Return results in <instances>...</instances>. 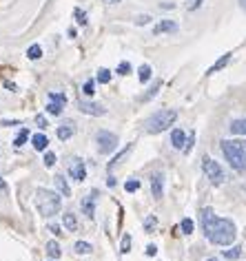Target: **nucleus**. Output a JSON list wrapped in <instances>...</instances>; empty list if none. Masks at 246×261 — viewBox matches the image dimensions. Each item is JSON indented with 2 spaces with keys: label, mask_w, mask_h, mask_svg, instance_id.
Returning a JSON list of instances; mask_svg holds the SVG:
<instances>
[{
  "label": "nucleus",
  "mask_w": 246,
  "mask_h": 261,
  "mask_svg": "<svg viewBox=\"0 0 246 261\" xmlns=\"http://www.w3.org/2000/svg\"><path fill=\"white\" fill-rule=\"evenodd\" d=\"M200 221H202L204 237L215 246H231L237 237V228L231 219L217 217L213 208H202L200 211Z\"/></svg>",
  "instance_id": "obj_1"
},
{
  "label": "nucleus",
  "mask_w": 246,
  "mask_h": 261,
  "mask_svg": "<svg viewBox=\"0 0 246 261\" xmlns=\"http://www.w3.org/2000/svg\"><path fill=\"white\" fill-rule=\"evenodd\" d=\"M222 153L237 173H246V142L224 140L222 142Z\"/></svg>",
  "instance_id": "obj_2"
},
{
  "label": "nucleus",
  "mask_w": 246,
  "mask_h": 261,
  "mask_svg": "<svg viewBox=\"0 0 246 261\" xmlns=\"http://www.w3.org/2000/svg\"><path fill=\"white\" fill-rule=\"evenodd\" d=\"M36 208L42 217H54V215L60 213V208H62L60 195L49 191V188H38L36 191Z\"/></svg>",
  "instance_id": "obj_3"
},
{
  "label": "nucleus",
  "mask_w": 246,
  "mask_h": 261,
  "mask_svg": "<svg viewBox=\"0 0 246 261\" xmlns=\"http://www.w3.org/2000/svg\"><path fill=\"white\" fill-rule=\"evenodd\" d=\"M176 117H178V111H173V109H162L158 111V113H153L151 117L146 120V133H162V130H166V128H171V124L176 122Z\"/></svg>",
  "instance_id": "obj_4"
},
{
  "label": "nucleus",
  "mask_w": 246,
  "mask_h": 261,
  "mask_svg": "<svg viewBox=\"0 0 246 261\" xmlns=\"http://www.w3.org/2000/svg\"><path fill=\"white\" fill-rule=\"evenodd\" d=\"M202 171H204V175L209 177V181H211L213 186H222V184H224L226 175H224V171H222V166H219L215 160H211L209 155H206V158H202Z\"/></svg>",
  "instance_id": "obj_5"
},
{
  "label": "nucleus",
  "mask_w": 246,
  "mask_h": 261,
  "mask_svg": "<svg viewBox=\"0 0 246 261\" xmlns=\"http://www.w3.org/2000/svg\"><path fill=\"white\" fill-rule=\"evenodd\" d=\"M95 142H98V151L102 155H109V153H113L115 148H118V138H115L113 133H109V130H98Z\"/></svg>",
  "instance_id": "obj_6"
},
{
  "label": "nucleus",
  "mask_w": 246,
  "mask_h": 261,
  "mask_svg": "<svg viewBox=\"0 0 246 261\" xmlns=\"http://www.w3.org/2000/svg\"><path fill=\"white\" fill-rule=\"evenodd\" d=\"M69 175L73 177L76 181H85L87 179V166H85V162H82L80 158H73L71 160V164H69Z\"/></svg>",
  "instance_id": "obj_7"
},
{
  "label": "nucleus",
  "mask_w": 246,
  "mask_h": 261,
  "mask_svg": "<svg viewBox=\"0 0 246 261\" xmlns=\"http://www.w3.org/2000/svg\"><path fill=\"white\" fill-rule=\"evenodd\" d=\"M78 109H80V113H87V115H105V113H107V109L102 107V104L85 102V100L78 102Z\"/></svg>",
  "instance_id": "obj_8"
},
{
  "label": "nucleus",
  "mask_w": 246,
  "mask_h": 261,
  "mask_svg": "<svg viewBox=\"0 0 246 261\" xmlns=\"http://www.w3.org/2000/svg\"><path fill=\"white\" fill-rule=\"evenodd\" d=\"M95 199H98V191H91L85 199H82V204H80V206H82V213H85L89 219H93V213H95Z\"/></svg>",
  "instance_id": "obj_9"
},
{
  "label": "nucleus",
  "mask_w": 246,
  "mask_h": 261,
  "mask_svg": "<svg viewBox=\"0 0 246 261\" xmlns=\"http://www.w3.org/2000/svg\"><path fill=\"white\" fill-rule=\"evenodd\" d=\"M151 193L155 199H162V195H164V175L162 173H155L151 177Z\"/></svg>",
  "instance_id": "obj_10"
},
{
  "label": "nucleus",
  "mask_w": 246,
  "mask_h": 261,
  "mask_svg": "<svg viewBox=\"0 0 246 261\" xmlns=\"http://www.w3.org/2000/svg\"><path fill=\"white\" fill-rule=\"evenodd\" d=\"M178 31V22L173 20H160L153 27V36H162V34H176Z\"/></svg>",
  "instance_id": "obj_11"
},
{
  "label": "nucleus",
  "mask_w": 246,
  "mask_h": 261,
  "mask_svg": "<svg viewBox=\"0 0 246 261\" xmlns=\"http://www.w3.org/2000/svg\"><path fill=\"white\" fill-rule=\"evenodd\" d=\"M171 144H173V148H178V151H184V146H186L184 130H180V128H173L171 130Z\"/></svg>",
  "instance_id": "obj_12"
},
{
  "label": "nucleus",
  "mask_w": 246,
  "mask_h": 261,
  "mask_svg": "<svg viewBox=\"0 0 246 261\" xmlns=\"http://www.w3.org/2000/svg\"><path fill=\"white\" fill-rule=\"evenodd\" d=\"M31 144H34L36 151H47L49 140H47V135H44V133H36L34 138H31Z\"/></svg>",
  "instance_id": "obj_13"
},
{
  "label": "nucleus",
  "mask_w": 246,
  "mask_h": 261,
  "mask_svg": "<svg viewBox=\"0 0 246 261\" xmlns=\"http://www.w3.org/2000/svg\"><path fill=\"white\" fill-rule=\"evenodd\" d=\"M56 186L58 191H60V195H64V197H71V186L67 184V179H64V175H56Z\"/></svg>",
  "instance_id": "obj_14"
},
{
  "label": "nucleus",
  "mask_w": 246,
  "mask_h": 261,
  "mask_svg": "<svg viewBox=\"0 0 246 261\" xmlns=\"http://www.w3.org/2000/svg\"><path fill=\"white\" fill-rule=\"evenodd\" d=\"M231 58H233L231 54H224V56H222V58H219V60H217L215 64H213V67H211L209 71H206V73H209V75H213V73H217V71H219V69H224V67H226V64H229V62H231Z\"/></svg>",
  "instance_id": "obj_15"
},
{
  "label": "nucleus",
  "mask_w": 246,
  "mask_h": 261,
  "mask_svg": "<svg viewBox=\"0 0 246 261\" xmlns=\"http://www.w3.org/2000/svg\"><path fill=\"white\" fill-rule=\"evenodd\" d=\"M58 138L62 142H67L69 138H73V126H71V122L62 124V126H58Z\"/></svg>",
  "instance_id": "obj_16"
},
{
  "label": "nucleus",
  "mask_w": 246,
  "mask_h": 261,
  "mask_svg": "<svg viewBox=\"0 0 246 261\" xmlns=\"http://www.w3.org/2000/svg\"><path fill=\"white\" fill-rule=\"evenodd\" d=\"M131 148H133V144H129V146H125V148H122V151H120V153L115 155V158H113V160H111V162H109V164H107V168H109V171H113V168H115V164H118V162H122V158H127V155L131 153Z\"/></svg>",
  "instance_id": "obj_17"
},
{
  "label": "nucleus",
  "mask_w": 246,
  "mask_h": 261,
  "mask_svg": "<svg viewBox=\"0 0 246 261\" xmlns=\"http://www.w3.org/2000/svg\"><path fill=\"white\" fill-rule=\"evenodd\" d=\"M231 133L233 135H246V117L231 122Z\"/></svg>",
  "instance_id": "obj_18"
},
{
  "label": "nucleus",
  "mask_w": 246,
  "mask_h": 261,
  "mask_svg": "<svg viewBox=\"0 0 246 261\" xmlns=\"http://www.w3.org/2000/svg\"><path fill=\"white\" fill-rule=\"evenodd\" d=\"M64 228H67L69 232H73V230H78V219H76V215L73 213H64Z\"/></svg>",
  "instance_id": "obj_19"
},
{
  "label": "nucleus",
  "mask_w": 246,
  "mask_h": 261,
  "mask_svg": "<svg viewBox=\"0 0 246 261\" xmlns=\"http://www.w3.org/2000/svg\"><path fill=\"white\" fill-rule=\"evenodd\" d=\"M44 248H47V254H49V257L51 259H58V257H60V246H58V241L56 239H51V241H47V246H44Z\"/></svg>",
  "instance_id": "obj_20"
},
{
  "label": "nucleus",
  "mask_w": 246,
  "mask_h": 261,
  "mask_svg": "<svg viewBox=\"0 0 246 261\" xmlns=\"http://www.w3.org/2000/svg\"><path fill=\"white\" fill-rule=\"evenodd\" d=\"M138 77H140V82H142V84L151 80V67H149V64H142V67L138 69Z\"/></svg>",
  "instance_id": "obj_21"
},
{
  "label": "nucleus",
  "mask_w": 246,
  "mask_h": 261,
  "mask_svg": "<svg viewBox=\"0 0 246 261\" xmlns=\"http://www.w3.org/2000/svg\"><path fill=\"white\" fill-rule=\"evenodd\" d=\"M239 254H242V246H233L224 250V259H239Z\"/></svg>",
  "instance_id": "obj_22"
},
{
  "label": "nucleus",
  "mask_w": 246,
  "mask_h": 261,
  "mask_svg": "<svg viewBox=\"0 0 246 261\" xmlns=\"http://www.w3.org/2000/svg\"><path fill=\"white\" fill-rule=\"evenodd\" d=\"M40 56H42V49L38 47V44H31V47L27 49V58H29V60H38Z\"/></svg>",
  "instance_id": "obj_23"
},
{
  "label": "nucleus",
  "mask_w": 246,
  "mask_h": 261,
  "mask_svg": "<svg viewBox=\"0 0 246 261\" xmlns=\"http://www.w3.org/2000/svg\"><path fill=\"white\" fill-rule=\"evenodd\" d=\"M98 82L100 84H109V82H111V71H109V69H100L98 71Z\"/></svg>",
  "instance_id": "obj_24"
},
{
  "label": "nucleus",
  "mask_w": 246,
  "mask_h": 261,
  "mask_svg": "<svg viewBox=\"0 0 246 261\" xmlns=\"http://www.w3.org/2000/svg\"><path fill=\"white\" fill-rule=\"evenodd\" d=\"M160 87H162V80H158V82H155L151 89H149V93H146L144 97H142V102H149V100H151V97H153V95H155V93H158V91H160Z\"/></svg>",
  "instance_id": "obj_25"
},
{
  "label": "nucleus",
  "mask_w": 246,
  "mask_h": 261,
  "mask_svg": "<svg viewBox=\"0 0 246 261\" xmlns=\"http://www.w3.org/2000/svg\"><path fill=\"white\" fill-rule=\"evenodd\" d=\"M76 252L89 254V252H91V244H87V241H78V244H76Z\"/></svg>",
  "instance_id": "obj_26"
},
{
  "label": "nucleus",
  "mask_w": 246,
  "mask_h": 261,
  "mask_svg": "<svg viewBox=\"0 0 246 261\" xmlns=\"http://www.w3.org/2000/svg\"><path fill=\"white\" fill-rule=\"evenodd\" d=\"M27 140H29V130H27V128H22L20 133H18V138L14 140V144H16V146H22Z\"/></svg>",
  "instance_id": "obj_27"
},
{
  "label": "nucleus",
  "mask_w": 246,
  "mask_h": 261,
  "mask_svg": "<svg viewBox=\"0 0 246 261\" xmlns=\"http://www.w3.org/2000/svg\"><path fill=\"white\" fill-rule=\"evenodd\" d=\"M49 102H58V104H67V95L64 93H49Z\"/></svg>",
  "instance_id": "obj_28"
},
{
  "label": "nucleus",
  "mask_w": 246,
  "mask_h": 261,
  "mask_svg": "<svg viewBox=\"0 0 246 261\" xmlns=\"http://www.w3.org/2000/svg\"><path fill=\"white\" fill-rule=\"evenodd\" d=\"M47 111L51 115H60L62 113V104H58V102H49L47 104Z\"/></svg>",
  "instance_id": "obj_29"
},
{
  "label": "nucleus",
  "mask_w": 246,
  "mask_h": 261,
  "mask_svg": "<svg viewBox=\"0 0 246 261\" xmlns=\"http://www.w3.org/2000/svg\"><path fill=\"white\" fill-rule=\"evenodd\" d=\"M138 188H140V181H138V179H129L127 184H125V191H127V193H135Z\"/></svg>",
  "instance_id": "obj_30"
},
{
  "label": "nucleus",
  "mask_w": 246,
  "mask_h": 261,
  "mask_svg": "<svg viewBox=\"0 0 246 261\" xmlns=\"http://www.w3.org/2000/svg\"><path fill=\"white\" fill-rule=\"evenodd\" d=\"M202 3H204V0H186V5H184V7L189 9V11H195V9L202 7Z\"/></svg>",
  "instance_id": "obj_31"
},
{
  "label": "nucleus",
  "mask_w": 246,
  "mask_h": 261,
  "mask_svg": "<svg viewBox=\"0 0 246 261\" xmlns=\"http://www.w3.org/2000/svg\"><path fill=\"white\" fill-rule=\"evenodd\" d=\"M129 250H131V237L125 234V237H122V244H120V252H129Z\"/></svg>",
  "instance_id": "obj_32"
},
{
  "label": "nucleus",
  "mask_w": 246,
  "mask_h": 261,
  "mask_svg": "<svg viewBox=\"0 0 246 261\" xmlns=\"http://www.w3.org/2000/svg\"><path fill=\"white\" fill-rule=\"evenodd\" d=\"M155 224H158V219H155L153 215H151V217H146V219H144V230H146V232H153Z\"/></svg>",
  "instance_id": "obj_33"
},
{
  "label": "nucleus",
  "mask_w": 246,
  "mask_h": 261,
  "mask_svg": "<svg viewBox=\"0 0 246 261\" xmlns=\"http://www.w3.org/2000/svg\"><path fill=\"white\" fill-rule=\"evenodd\" d=\"M73 16H76V22H78V24H87V14H85L82 9H76Z\"/></svg>",
  "instance_id": "obj_34"
},
{
  "label": "nucleus",
  "mask_w": 246,
  "mask_h": 261,
  "mask_svg": "<svg viewBox=\"0 0 246 261\" xmlns=\"http://www.w3.org/2000/svg\"><path fill=\"white\" fill-rule=\"evenodd\" d=\"M42 162H44V166H47V168H51V166L56 164V155L51 153V151H49V153H44V160H42Z\"/></svg>",
  "instance_id": "obj_35"
},
{
  "label": "nucleus",
  "mask_w": 246,
  "mask_h": 261,
  "mask_svg": "<svg viewBox=\"0 0 246 261\" xmlns=\"http://www.w3.org/2000/svg\"><path fill=\"white\" fill-rule=\"evenodd\" d=\"M182 232L184 234H191L193 232V221L191 219H182Z\"/></svg>",
  "instance_id": "obj_36"
},
{
  "label": "nucleus",
  "mask_w": 246,
  "mask_h": 261,
  "mask_svg": "<svg viewBox=\"0 0 246 261\" xmlns=\"http://www.w3.org/2000/svg\"><path fill=\"white\" fill-rule=\"evenodd\" d=\"M47 117H44V115H36V126L38 128H47Z\"/></svg>",
  "instance_id": "obj_37"
},
{
  "label": "nucleus",
  "mask_w": 246,
  "mask_h": 261,
  "mask_svg": "<svg viewBox=\"0 0 246 261\" xmlns=\"http://www.w3.org/2000/svg\"><path fill=\"white\" fill-rule=\"evenodd\" d=\"M129 71H131V64H129V62H120V67H118V73H120V75H127Z\"/></svg>",
  "instance_id": "obj_38"
},
{
  "label": "nucleus",
  "mask_w": 246,
  "mask_h": 261,
  "mask_svg": "<svg viewBox=\"0 0 246 261\" xmlns=\"http://www.w3.org/2000/svg\"><path fill=\"white\" fill-rule=\"evenodd\" d=\"M93 87H95V82H93V80H89V82L85 84V89H82V91H85V95H93V91H95Z\"/></svg>",
  "instance_id": "obj_39"
},
{
  "label": "nucleus",
  "mask_w": 246,
  "mask_h": 261,
  "mask_svg": "<svg viewBox=\"0 0 246 261\" xmlns=\"http://www.w3.org/2000/svg\"><path fill=\"white\" fill-rule=\"evenodd\" d=\"M193 142H195V133H191V135H189V140H186V146H184V153H191Z\"/></svg>",
  "instance_id": "obj_40"
},
{
  "label": "nucleus",
  "mask_w": 246,
  "mask_h": 261,
  "mask_svg": "<svg viewBox=\"0 0 246 261\" xmlns=\"http://www.w3.org/2000/svg\"><path fill=\"white\" fill-rule=\"evenodd\" d=\"M149 22H151V16H138V20H135V24H149Z\"/></svg>",
  "instance_id": "obj_41"
},
{
  "label": "nucleus",
  "mask_w": 246,
  "mask_h": 261,
  "mask_svg": "<svg viewBox=\"0 0 246 261\" xmlns=\"http://www.w3.org/2000/svg\"><path fill=\"white\" fill-rule=\"evenodd\" d=\"M155 252H158V246H146V254H149V257H155Z\"/></svg>",
  "instance_id": "obj_42"
},
{
  "label": "nucleus",
  "mask_w": 246,
  "mask_h": 261,
  "mask_svg": "<svg viewBox=\"0 0 246 261\" xmlns=\"http://www.w3.org/2000/svg\"><path fill=\"white\" fill-rule=\"evenodd\" d=\"M49 230H51V232H54V234H56V237H60V234H62V230H60V228H58V226H49Z\"/></svg>",
  "instance_id": "obj_43"
},
{
  "label": "nucleus",
  "mask_w": 246,
  "mask_h": 261,
  "mask_svg": "<svg viewBox=\"0 0 246 261\" xmlns=\"http://www.w3.org/2000/svg\"><path fill=\"white\" fill-rule=\"evenodd\" d=\"M173 7H176L173 3H162V9H173Z\"/></svg>",
  "instance_id": "obj_44"
},
{
  "label": "nucleus",
  "mask_w": 246,
  "mask_h": 261,
  "mask_svg": "<svg viewBox=\"0 0 246 261\" xmlns=\"http://www.w3.org/2000/svg\"><path fill=\"white\" fill-rule=\"evenodd\" d=\"M105 5H115V3H120V0H102Z\"/></svg>",
  "instance_id": "obj_45"
},
{
  "label": "nucleus",
  "mask_w": 246,
  "mask_h": 261,
  "mask_svg": "<svg viewBox=\"0 0 246 261\" xmlns=\"http://www.w3.org/2000/svg\"><path fill=\"white\" fill-rule=\"evenodd\" d=\"M239 7L244 9V14H246V0H239Z\"/></svg>",
  "instance_id": "obj_46"
},
{
  "label": "nucleus",
  "mask_w": 246,
  "mask_h": 261,
  "mask_svg": "<svg viewBox=\"0 0 246 261\" xmlns=\"http://www.w3.org/2000/svg\"><path fill=\"white\" fill-rule=\"evenodd\" d=\"M0 191H7V184H5L3 179H0Z\"/></svg>",
  "instance_id": "obj_47"
},
{
  "label": "nucleus",
  "mask_w": 246,
  "mask_h": 261,
  "mask_svg": "<svg viewBox=\"0 0 246 261\" xmlns=\"http://www.w3.org/2000/svg\"><path fill=\"white\" fill-rule=\"evenodd\" d=\"M206 261H219V259H206Z\"/></svg>",
  "instance_id": "obj_48"
}]
</instances>
